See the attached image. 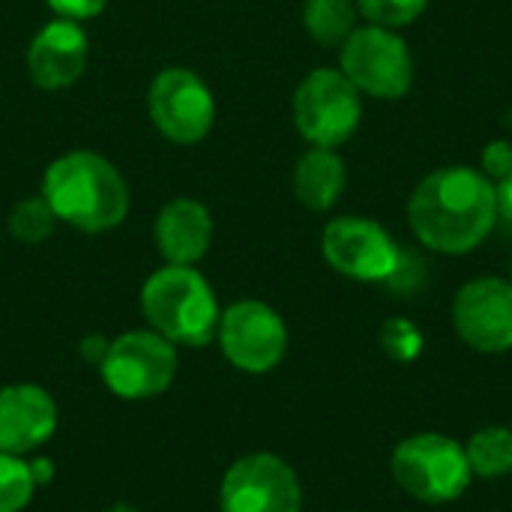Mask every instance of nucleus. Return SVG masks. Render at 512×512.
Returning <instances> with one entry per match:
<instances>
[{"instance_id":"1","label":"nucleus","mask_w":512,"mask_h":512,"mask_svg":"<svg viewBox=\"0 0 512 512\" xmlns=\"http://www.w3.org/2000/svg\"><path fill=\"white\" fill-rule=\"evenodd\" d=\"M414 237L441 255L474 252L498 222L495 183L468 165H447L426 174L408 198Z\"/></svg>"},{"instance_id":"2","label":"nucleus","mask_w":512,"mask_h":512,"mask_svg":"<svg viewBox=\"0 0 512 512\" xmlns=\"http://www.w3.org/2000/svg\"><path fill=\"white\" fill-rule=\"evenodd\" d=\"M42 198L57 222L87 234L111 231L129 213L123 174L93 150H72L54 159L42 174Z\"/></svg>"},{"instance_id":"3","label":"nucleus","mask_w":512,"mask_h":512,"mask_svg":"<svg viewBox=\"0 0 512 512\" xmlns=\"http://www.w3.org/2000/svg\"><path fill=\"white\" fill-rule=\"evenodd\" d=\"M141 312L171 345L204 348L219 330V300L195 267L165 264L141 288Z\"/></svg>"},{"instance_id":"4","label":"nucleus","mask_w":512,"mask_h":512,"mask_svg":"<svg viewBox=\"0 0 512 512\" xmlns=\"http://www.w3.org/2000/svg\"><path fill=\"white\" fill-rule=\"evenodd\" d=\"M396 486L423 504H450L471 486V465L465 447L438 432L405 438L390 462Z\"/></svg>"},{"instance_id":"5","label":"nucleus","mask_w":512,"mask_h":512,"mask_svg":"<svg viewBox=\"0 0 512 512\" xmlns=\"http://www.w3.org/2000/svg\"><path fill=\"white\" fill-rule=\"evenodd\" d=\"M342 75L372 99H402L414 87V54L408 42L381 24L357 27L339 45Z\"/></svg>"},{"instance_id":"6","label":"nucleus","mask_w":512,"mask_h":512,"mask_svg":"<svg viewBox=\"0 0 512 512\" xmlns=\"http://www.w3.org/2000/svg\"><path fill=\"white\" fill-rule=\"evenodd\" d=\"M177 366V345L156 330H129L108 342L99 375L117 399L147 402L174 384Z\"/></svg>"},{"instance_id":"7","label":"nucleus","mask_w":512,"mask_h":512,"mask_svg":"<svg viewBox=\"0 0 512 512\" xmlns=\"http://www.w3.org/2000/svg\"><path fill=\"white\" fill-rule=\"evenodd\" d=\"M294 126L312 147H342L363 120L360 90L342 69H312L294 90Z\"/></svg>"},{"instance_id":"8","label":"nucleus","mask_w":512,"mask_h":512,"mask_svg":"<svg viewBox=\"0 0 512 512\" xmlns=\"http://www.w3.org/2000/svg\"><path fill=\"white\" fill-rule=\"evenodd\" d=\"M225 360L246 375L273 372L288 351V327L282 315L261 300L231 303L216 330Z\"/></svg>"},{"instance_id":"9","label":"nucleus","mask_w":512,"mask_h":512,"mask_svg":"<svg viewBox=\"0 0 512 512\" xmlns=\"http://www.w3.org/2000/svg\"><path fill=\"white\" fill-rule=\"evenodd\" d=\"M147 108L156 129L183 147L204 141L216 120V99L207 81L186 66H168L153 78Z\"/></svg>"},{"instance_id":"10","label":"nucleus","mask_w":512,"mask_h":512,"mask_svg":"<svg viewBox=\"0 0 512 512\" xmlns=\"http://www.w3.org/2000/svg\"><path fill=\"white\" fill-rule=\"evenodd\" d=\"M303 489L294 468L273 453L237 459L219 486V512H300Z\"/></svg>"},{"instance_id":"11","label":"nucleus","mask_w":512,"mask_h":512,"mask_svg":"<svg viewBox=\"0 0 512 512\" xmlns=\"http://www.w3.org/2000/svg\"><path fill=\"white\" fill-rule=\"evenodd\" d=\"M321 252L336 273L354 282H390L402 264L393 237L366 216H339L327 222Z\"/></svg>"},{"instance_id":"12","label":"nucleus","mask_w":512,"mask_h":512,"mask_svg":"<svg viewBox=\"0 0 512 512\" xmlns=\"http://www.w3.org/2000/svg\"><path fill=\"white\" fill-rule=\"evenodd\" d=\"M453 327L459 339L480 354L512 348V282L480 276L459 288L453 300Z\"/></svg>"},{"instance_id":"13","label":"nucleus","mask_w":512,"mask_h":512,"mask_svg":"<svg viewBox=\"0 0 512 512\" xmlns=\"http://www.w3.org/2000/svg\"><path fill=\"white\" fill-rule=\"evenodd\" d=\"M57 402L39 384L0 387V453L27 456L57 432Z\"/></svg>"},{"instance_id":"14","label":"nucleus","mask_w":512,"mask_h":512,"mask_svg":"<svg viewBox=\"0 0 512 512\" xmlns=\"http://www.w3.org/2000/svg\"><path fill=\"white\" fill-rule=\"evenodd\" d=\"M87 66V33L72 18L48 21L27 48V72L42 90H63L81 78Z\"/></svg>"},{"instance_id":"15","label":"nucleus","mask_w":512,"mask_h":512,"mask_svg":"<svg viewBox=\"0 0 512 512\" xmlns=\"http://www.w3.org/2000/svg\"><path fill=\"white\" fill-rule=\"evenodd\" d=\"M156 246L168 264L195 267L213 240V216L201 201L174 198L156 216Z\"/></svg>"},{"instance_id":"16","label":"nucleus","mask_w":512,"mask_h":512,"mask_svg":"<svg viewBox=\"0 0 512 512\" xmlns=\"http://www.w3.org/2000/svg\"><path fill=\"white\" fill-rule=\"evenodd\" d=\"M345 183H348L345 159L327 147L306 150L294 168V195L303 207L315 213L330 210L342 198Z\"/></svg>"},{"instance_id":"17","label":"nucleus","mask_w":512,"mask_h":512,"mask_svg":"<svg viewBox=\"0 0 512 512\" xmlns=\"http://www.w3.org/2000/svg\"><path fill=\"white\" fill-rule=\"evenodd\" d=\"M357 0H306L303 27L321 48H339L357 24Z\"/></svg>"},{"instance_id":"18","label":"nucleus","mask_w":512,"mask_h":512,"mask_svg":"<svg viewBox=\"0 0 512 512\" xmlns=\"http://www.w3.org/2000/svg\"><path fill=\"white\" fill-rule=\"evenodd\" d=\"M468 465L474 477L483 480H501L512 474V429L507 426H483L471 435L468 447Z\"/></svg>"},{"instance_id":"19","label":"nucleus","mask_w":512,"mask_h":512,"mask_svg":"<svg viewBox=\"0 0 512 512\" xmlns=\"http://www.w3.org/2000/svg\"><path fill=\"white\" fill-rule=\"evenodd\" d=\"M36 477L27 456L0 453V512H21L36 495Z\"/></svg>"},{"instance_id":"20","label":"nucleus","mask_w":512,"mask_h":512,"mask_svg":"<svg viewBox=\"0 0 512 512\" xmlns=\"http://www.w3.org/2000/svg\"><path fill=\"white\" fill-rule=\"evenodd\" d=\"M54 225H57V216H54V210L48 207V201L42 195L18 201L12 207V213H9V234L18 243H27V246H36V243L48 240L54 234Z\"/></svg>"},{"instance_id":"21","label":"nucleus","mask_w":512,"mask_h":512,"mask_svg":"<svg viewBox=\"0 0 512 512\" xmlns=\"http://www.w3.org/2000/svg\"><path fill=\"white\" fill-rule=\"evenodd\" d=\"M426 6L429 0H357V9L369 24H381L390 30L417 21L426 12Z\"/></svg>"},{"instance_id":"22","label":"nucleus","mask_w":512,"mask_h":512,"mask_svg":"<svg viewBox=\"0 0 512 512\" xmlns=\"http://www.w3.org/2000/svg\"><path fill=\"white\" fill-rule=\"evenodd\" d=\"M381 348L396 363H411L423 354V333L408 318H390L381 327Z\"/></svg>"},{"instance_id":"23","label":"nucleus","mask_w":512,"mask_h":512,"mask_svg":"<svg viewBox=\"0 0 512 512\" xmlns=\"http://www.w3.org/2000/svg\"><path fill=\"white\" fill-rule=\"evenodd\" d=\"M480 171L495 183V180H504L512 174V144L498 138V141H489L483 147V156H480Z\"/></svg>"},{"instance_id":"24","label":"nucleus","mask_w":512,"mask_h":512,"mask_svg":"<svg viewBox=\"0 0 512 512\" xmlns=\"http://www.w3.org/2000/svg\"><path fill=\"white\" fill-rule=\"evenodd\" d=\"M60 18H72V21H87L93 15H99L108 0H45Z\"/></svg>"},{"instance_id":"25","label":"nucleus","mask_w":512,"mask_h":512,"mask_svg":"<svg viewBox=\"0 0 512 512\" xmlns=\"http://www.w3.org/2000/svg\"><path fill=\"white\" fill-rule=\"evenodd\" d=\"M495 198H498V219L512 228V174L495 183Z\"/></svg>"},{"instance_id":"26","label":"nucleus","mask_w":512,"mask_h":512,"mask_svg":"<svg viewBox=\"0 0 512 512\" xmlns=\"http://www.w3.org/2000/svg\"><path fill=\"white\" fill-rule=\"evenodd\" d=\"M105 512H141L138 507H132V504H114V507H108Z\"/></svg>"},{"instance_id":"27","label":"nucleus","mask_w":512,"mask_h":512,"mask_svg":"<svg viewBox=\"0 0 512 512\" xmlns=\"http://www.w3.org/2000/svg\"><path fill=\"white\" fill-rule=\"evenodd\" d=\"M510 282H512V261H510Z\"/></svg>"}]
</instances>
